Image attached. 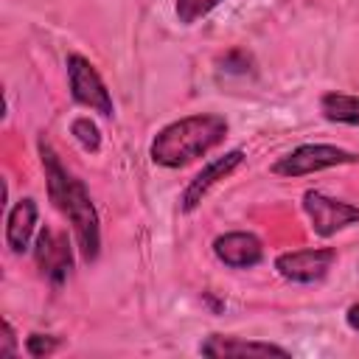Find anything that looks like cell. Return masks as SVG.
Masks as SVG:
<instances>
[{
	"label": "cell",
	"mask_w": 359,
	"mask_h": 359,
	"mask_svg": "<svg viewBox=\"0 0 359 359\" xmlns=\"http://www.w3.org/2000/svg\"><path fill=\"white\" fill-rule=\"evenodd\" d=\"M39 154H42V165H45L48 191H50L53 205L73 224L76 238H79V250H81L84 261H95L98 247H101V233H98V216H95V208L90 202L87 188L81 185V180H76L59 163V157L53 154V149L45 140L39 143Z\"/></svg>",
	"instance_id": "6da1fadb"
},
{
	"label": "cell",
	"mask_w": 359,
	"mask_h": 359,
	"mask_svg": "<svg viewBox=\"0 0 359 359\" xmlns=\"http://www.w3.org/2000/svg\"><path fill=\"white\" fill-rule=\"evenodd\" d=\"M227 135V121L222 115H188L157 132L151 140V160L165 168L188 165L191 160L216 149Z\"/></svg>",
	"instance_id": "7a4b0ae2"
},
{
	"label": "cell",
	"mask_w": 359,
	"mask_h": 359,
	"mask_svg": "<svg viewBox=\"0 0 359 359\" xmlns=\"http://www.w3.org/2000/svg\"><path fill=\"white\" fill-rule=\"evenodd\" d=\"M348 163H356V154L328 143H306L283 154L272 165V171L280 177H303V174H314V171H323L331 165H348Z\"/></svg>",
	"instance_id": "3957f363"
},
{
	"label": "cell",
	"mask_w": 359,
	"mask_h": 359,
	"mask_svg": "<svg viewBox=\"0 0 359 359\" xmlns=\"http://www.w3.org/2000/svg\"><path fill=\"white\" fill-rule=\"evenodd\" d=\"M67 76H70V90H73V98L101 115H112V98H109V90L107 84L101 81L98 70L84 59V56H70L67 59Z\"/></svg>",
	"instance_id": "277c9868"
},
{
	"label": "cell",
	"mask_w": 359,
	"mask_h": 359,
	"mask_svg": "<svg viewBox=\"0 0 359 359\" xmlns=\"http://www.w3.org/2000/svg\"><path fill=\"white\" fill-rule=\"evenodd\" d=\"M303 210L309 213V222H311L317 236H334L337 230L359 222V208L339 202V199H331L320 191H306Z\"/></svg>",
	"instance_id": "5b68a950"
},
{
	"label": "cell",
	"mask_w": 359,
	"mask_h": 359,
	"mask_svg": "<svg viewBox=\"0 0 359 359\" xmlns=\"http://www.w3.org/2000/svg\"><path fill=\"white\" fill-rule=\"evenodd\" d=\"M334 264V250H294L283 252L275 261V269L294 283H314L325 278V272Z\"/></svg>",
	"instance_id": "8992f818"
},
{
	"label": "cell",
	"mask_w": 359,
	"mask_h": 359,
	"mask_svg": "<svg viewBox=\"0 0 359 359\" xmlns=\"http://www.w3.org/2000/svg\"><path fill=\"white\" fill-rule=\"evenodd\" d=\"M36 264L42 269V275H48L53 283L65 280V275L70 272V244L62 233L56 230H42L36 238Z\"/></svg>",
	"instance_id": "52a82bcc"
},
{
	"label": "cell",
	"mask_w": 359,
	"mask_h": 359,
	"mask_svg": "<svg viewBox=\"0 0 359 359\" xmlns=\"http://www.w3.org/2000/svg\"><path fill=\"white\" fill-rule=\"evenodd\" d=\"M213 252L222 264L233 266V269H247L255 266L264 255L261 241L252 233H224L213 241Z\"/></svg>",
	"instance_id": "ba28073f"
},
{
	"label": "cell",
	"mask_w": 359,
	"mask_h": 359,
	"mask_svg": "<svg viewBox=\"0 0 359 359\" xmlns=\"http://www.w3.org/2000/svg\"><path fill=\"white\" fill-rule=\"evenodd\" d=\"M241 160H244V154L236 149V151H227L224 157H216L213 163H208V165L191 180V185L185 188V194H182V210H194V208L202 202V196H205L219 180H224Z\"/></svg>",
	"instance_id": "9c48e42d"
},
{
	"label": "cell",
	"mask_w": 359,
	"mask_h": 359,
	"mask_svg": "<svg viewBox=\"0 0 359 359\" xmlns=\"http://www.w3.org/2000/svg\"><path fill=\"white\" fill-rule=\"evenodd\" d=\"M199 353L205 356H289L286 348L272 345V342H250L238 337H208L199 345Z\"/></svg>",
	"instance_id": "30bf717a"
},
{
	"label": "cell",
	"mask_w": 359,
	"mask_h": 359,
	"mask_svg": "<svg viewBox=\"0 0 359 359\" xmlns=\"http://www.w3.org/2000/svg\"><path fill=\"white\" fill-rule=\"evenodd\" d=\"M34 224H36V202H34V199H20V202L11 208V213H8L6 244H8L14 252L28 250Z\"/></svg>",
	"instance_id": "8fae6325"
},
{
	"label": "cell",
	"mask_w": 359,
	"mask_h": 359,
	"mask_svg": "<svg viewBox=\"0 0 359 359\" xmlns=\"http://www.w3.org/2000/svg\"><path fill=\"white\" fill-rule=\"evenodd\" d=\"M320 109H323V115H325L328 121L359 126V98H356V95H345V93H328V95H323Z\"/></svg>",
	"instance_id": "7c38bea8"
},
{
	"label": "cell",
	"mask_w": 359,
	"mask_h": 359,
	"mask_svg": "<svg viewBox=\"0 0 359 359\" xmlns=\"http://www.w3.org/2000/svg\"><path fill=\"white\" fill-rule=\"evenodd\" d=\"M222 0H177V20L182 25H194L199 17L210 14Z\"/></svg>",
	"instance_id": "4fadbf2b"
},
{
	"label": "cell",
	"mask_w": 359,
	"mask_h": 359,
	"mask_svg": "<svg viewBox=\"0 0 359 359\" xmlns=\"http://www.w3.org/2000/svg\"><path fill=\"white\" fill-rule=\"evenodd\" d=\"M73 135H76V140H79L87 151H98L101 137H98V126H95L90 118H79V121H73Z\"/></svg>",
	"instance_id": "5bb4252c"
},
{
	"label": "cell",
	"mask_w": 359,
	"mask_h": 359,
	"mask_svg": "<svg viewBox=\"0 0 359 359\" xmlns=\"http://www.w3.org/2000/svg\"><path fill=\"white\" fill-rule=\"evenodd\" d=\"M56 345H59V342H56L53 337H42V334H31V337H28V353H31V356L53 353Z\"/></svg>",
	"instance_id": "9a60e30c"
},
{
	"label": "cell",
	"mask_w": 359,
	"mask_h": 359,
	"mask_svg": "<svg viewBox=\"0 0 359 359\" xmlns=\"http://www.w3.org/2000/svg\"><path fill=\"white\" fill-rule=\"evenodd\" d=\"M3 331H6V337H3V342H6V345H3V351H0V353H3V356H14V331H11V325H8V323H3Z\"/></svg>",
	"instance_id": "2e32d148"
},
{
	"label": "cell",
	"mask_w": 359,
	"mask_h": 359,
	"mask_svg": "<svg viewBox=\"0 0 359 359\" xmlns=\"http://www.w3.org/2000/svg\"><path fill=\"white\" fill-rule=\"evenodd\" d=\"M345 320H348V325L353 328V331H359V300L348 309V314H345Z\"/></svg>",
	"instance_id": "e0dca14e"
}]
</instances>
